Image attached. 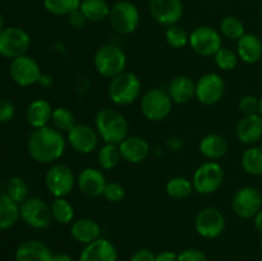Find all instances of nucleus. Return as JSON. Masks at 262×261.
Here are the masks:
<instances>
[{
    "label": "nucleus",
    "instance_id": "nucleus-50",
    "mask_svg": "<svg viewBox=\"0 0 262 261\" xmlns=\"http://www.w3.org/2000/svg\"><path fill=\"white\" fill-rule=\"evenodd\" d=\"M4 30V18H3L2 13H0V32Z\"/></svg>",
    "mask_w": 262,
    "mask_h": 261
},
{
    "label": "nucleus",
    "instance_id": "nucleus-42",
    "mask_svg": "<svg viewBox=\"0 0 262 261\" xmlns=\"http://www.w3.org/2000/svg\"><path fill=\"white\" fill-rule=\"evenodd\" d=\"M15 106L10 100L0 97V123H8L14 118Z\"/></svg>",
    "mask_w": 262,
    "mask_h": 261
},
{
    "label": "nucleus",
    "instance_id": "nucleus-2",
    "mask_svg": "<svg viewBox=\"0 0 262 261\" xmlns=\"http://www.w3.org/2000/svg\"><path fill=\"white\" fill-rule=\"evenodd\" d=\"M95 129L104 143L119 145L128 137L129 124L120 112L110 107L99 110L95 117Z\"/></svg>",
    "mask_w": 262,
    "mask_h": 261
},
{
    "label": "nucleus",
    "instance_id": "nucleus-21",
    "mask_svg": "<svg viewBox=\"0 0 262 261\" xmlns=\"http://www.w3.org/2000/svg\"><path fill=\"white\" fill-rule=\"evenodd\" d=\"M15 261H53L54 253L41 241H25L15 251Z\"/></svg>",
    "mask_w": 262,
    "mask_h": 261
},
{
    "label": "nucleus",
    "instance_id": "nucleus-48",
    "mask_svg": "<svg viewBox=\"0 0 262 261\" xmlns=\"http://www.w3.org/2000/svg\"><path fill=\"white\" fill-rule=\"evenodd\" d=\"M53 261H73L72 260L71 256L66 252H60V253H54Z\"/></svg>",
    "mask_w": 262,
    "mask_h": 261
},
{
    "label": "nucleus",
    "instance_id": "nucleus-27",
    "mask_svg": "<svg viewBox=\"0 0 262 261\" xmlns=\"http://www.w3.org/2000/svg\"><path fill=\"white\" fill-rule=\"evenodd\" d=\"M228 148H229L228 140L219 133H209L205 137H202L199 145L201 155L210 159V160L222 159L223 156L227 155Z\"/></svg>",
    "mask_w": 262,
    "mask_h": 261
},
{
    "label": "nucleus",
    "instance_id": "nucleus-19",
    "mask_svg": "<svg viewBox=\"0 0 262 261\" xmlns=\"http://www.w3.org/2000/svg\"><path fill=\"white\" fill-rule=\"evenodd\" d=\"M118 251L112 241L97 238L94 242L84 245L79 255V261H117Z\"/></svg>",
    "mask_w": 262,
    "mask_h": 261
},
{
    "label": "nucleus",
    "instance_id": "nucleus-34",
    "mask_svg": "<svg viewBox=\"0 0 262 261\" xmlns=\"http://www.w3.org/2000/svg\"><path fill=\"white\" fill-rule=\"evenodd\" d=\"M51 123L54 124V128L58 129L61 133H68L74 125L77 124L76 117L69 110L68 107L59 106L53 110V115H51Z\"/></svg>",
    "mask_w": 262,
    "mask_h": 261
},
{
    "label": "nucleus",
    "instance_id": "nucleus-43",
    "mask_svg": "<svg viewBox=\"0 0 262 261\" xmlns=\"http://www.w3.org/2000/svg\"><path fill=\"white\" fill-rule=\"evenodd\" d=\"M178 261H209L206 253L197 248H187L178 253Z\"/></svg>",
    "mask_w": 262,
    "mask_h": 261
},
{
    "label": "nucleus",
    "instance_id": "nucleus-8",
    "mask_svg": "<svg viewBox=\"0 0 262 261\" xmlns=\"http://www.w3.org/2000/svg\"><path fill=\"white\" fill-rule=\"evenodd\" d=\"M224 178L222 165L215 161H207L196 169L192 178V184L197 193L211 194L223 186Z\"/></svg>",
    "mask_w": 262,
    "mask_h": 261
},
{
    "label": "nucleus",
    "instance_id": "nucleus-46",
    "mask_svg": "<svg viewBox=\"0 0 262 261\" xmlns=\"http://www.w3.org/2000/svg\"><path fill=\"white\" fill-rule=\"evenodd\" d=\"M155 261H178V255L173 251H163L156 255Z\"/></svg>",
    "mask_w": 262,
    "mask_h": 261
},
{
    "label": "nucleus",
    "instance_id": "nucleus-45",
    "mask_svg": "<svg viewBox=\"0 0 262 261\" xmlns=\"http://www.w3.org/2000/svg\"><path fill=\"white\" fill-rule=\"evenodd\" d=\"M156 255L148 248H140L130 256L129 261H155Z\"/></svg>",
    "mask_w": 262,
    "mask_h": 261
},
{
    "label": "nucleus",
    "instance_id": "nucleus-32",
    "mask_svg": "<svg viewBox=\"0 0 262 261\" xmlns=\"http://www.w3.org/2000/svg\"><path fill=\"white\" fill-rule=\"evenodd\" d=\"M122 160L119 146L113 145V143H104L101 148L97 153V161H99L100 168L104 170H112Z\"/></svg>",
    "mask_w": 262,
    "mask_h": 261
},
{
    "label": "nucleus",
    "instance_id": "nucleus-37",
    "mask_svg": "<svg viewBox=\"0 0 262 261\" xmlns=\"http://www.w3.org/2000/svg\"><path fill=\"white\" fill-rule=\"evenodd\" d=\"M82 0H43V8L53 15H67L79 9Z\"/></svg>",
    "mask_w": 262,
    "mask_h": 261
},
{
    "label": "nucleus",
    "instance_id": "nucleus-16",
    "mask_svg": "<svg viewBox=\"0 0 262 261\" xmlns=\"http://www.w3.org/2000/svg\"><path fill=\"white\" fill-rule=\"evenodd\" d=\"M148 8L154 19L165 27L178 25L184 14L182 0H150Z\"/></svg>",
    "mask_w": 262,
    "mask_h": 261
},
{
    "label": "nucleus",
    "instance_id": "nucleus-41",
    "mask_svg": "<svg viewBox=\"0 0 262 261\" xmlns=\"http://www.w3.org/2000/svg\"><path fill=\"white\" fill-rule=\"evenodd\" d=\"M238 107H239V110L245 115L258 114V110H260V99H257L253 95H246V96H243L239 100Z\"/></svg>",
    "mask_w": 262,
    "mask_h": 261
},
{
    "label": "nucleus",
    "instance_id": "nucleus-24",
    "mask_svg": "<svg viewBox=\"0 0 262 261\" xmlns=\"http://www.w3.org/2000/svg\"><path fill=\"white\" fill-rule=\"evenodd\" d=\"M71 235L74 241L82 245H89L101 237V227L99 223L90 217H81L71 225Z\"/></svg>",
    "mask_w": 262,
    "mask_h": 261
},
{
    "label": "nucleus",
    "instance_id": "nucleus-40",
    "mask_svg": "<svg viewBox=\"0 0 262 261\" xmlns=\"http://www.w3.org/2000/svg\"><path fill=\"white\" fill-rule=\"evenodd\" d=\"M104 199L112 204L120 202L125 197V189L119 182H107L104 189Z\"/></svg>",
    "mask_w": 262,
    "mask_h": 261
},
{
    "label": "nucleus",
    "instance_id": "nucleus-12",
    "mask_svg": "<svg viewBox=\"0 0 262 261\" xmlns=\"http://www.w3.org/2000/svg\"><path fill=\"white\" fill-rule=\"evenodd\" d=\"M189 46L201 56H214L223 48L222 33L210 26H199L189 33Z\"/></svg>",
    "mask_w": 262,
    "mask_h": 261
},
{
    "label": "nucleus",
    "instance_id": "nucleus-20",
    "mask_svg": "<svg viewBox=\"0 0 262 261\" xmlns=\"http://www.w3.org/2000/svg\"><path fill=\"white\" fill-rule=\"evenodd\" d=\"M118 146L123 160L130 164L142 163L150 154V145L140 136H128Z\"/></svg>",
    "mask_w": 262,
    "mask_h": 261
},
{
    "label": "nucleus",
    "instance_id": "nucleus-23",
    "mask_svg": "<svg viewBox=\"0 0 262 261\" xmlns=\"http://www.w3.org/2000/svg\"><path fill=\"white\" fill-rule=\"evenodd\" d=\"M237 138L242 143L252 145L262 137V117L260 114L245 115L237 125Z\"/></svg>",
    "mask_w": 262,
    "mask_h": 261
},
{
    "label": "nucleus",
    "instance_id": "nucleus-51",
    "mask_svg": "<svg viewBox=\"0 0 262 261\" xmlns=\"http://www.w3.org/2000/svg\"><path fill=\"white\" fill-rule=\"evenodd\" d=\"M258 114H260L261 117H262V96H261V99H260V110H258Z\"/></svg>",
    "mask_w": 262,
    "mask_h": 261
},
{
    "label": "nucleus",
    "instance_id": "nucleus-28",
    "mask_svg": "<svg viewBox=\"0 0 262 261\" xmlns=\"http://www.w3.org/2000/svg\"><path fill=\"white\" fill-rule=\"evenodd\" d=\"M110 7L106 0H82L79 10L89 22H102L110 14Z\"/></svg>",
    "mask_w": 262,
    "mask_h": 261
},
{
    "label": "nucleus",
    "instance_id": "nucleus-14",
    "mask_svg": "<svg viewBox=\"0 0 262 261\" xmlns=\"http://www.w3.org/2000/svg\"><path fill=\"white\" fill-rule=\"evenodd\" d=\"M225 82L217 73H205L196 81V99L204 105H215L225 95Z\"/></svg>",
    "mask_w": 262,
    "mask_h": 261
},
{
    "label": "nucleus",
    "instance_id": "nucleus-6",
    "mask_svg": "<svg viewBox=\"0 0 262 261\" xmlns=\"http://www.w3.org/2000/svg\"><path fill=\"white\" fill-rule=\"evenodd\" d=\"M109 23L119 35H130L140 26V12L133 3L128 0L117 2L110 9Z\"/></svg>",
    "mask_w": 262,
    "mask_h": 261
},
{
    "label": "nucleus",
    "instance_id": "nucleus-44",
    "mask_svg": "<svg viewBox=\"0 0 262 261\" xmlns=\"http://www.w3.org/2000/svg\"><path fill=\"white\" fill-rule=\"evenodd\" d=\"M87 22H89V20L86 19L83 13L79 9L74 10V12H72L71 14L68 15V23L74 28V30H82V28L86 27Z\"/></svg>",
    "mask_w": 262,
    "mask_h": 261
},
{
    "label": "nucleus",
    "instance_id": "nucleus-3",
    "mask_svg": "<svg viewBox=\"0 0 262 261\" xmlns=\"http://www.w3.org/2000/svg\"><path fill=\"white\" fill-rule=\"evenodd\" d=\"M142 92V82L137 74L124 71L110 81L107 94L115 105L127 106L133 104Z\"/></svg>",
    "mask_w": 262,
    "mask_h": 261
},
{
    "label": "nucleus",
    "instance_id": "nucleus-13",
    "mask_svg": "<svg viewBox=\"0 0 262 261\" xmlns=\"http://www.w3.org/2000/svg\"><path fill=\"white\" fill-rule=\"evenodd\" d=\"M9 74L13 82L17 83L18 86L28 87L37 83L42 72H41L40 64L36 61V59H33L32 56L22 55L12 59Z\"/></svg>",
    "mask_w": 262,
    "mask_h": 261
},
{
    "label": "nucleus",
    "instance_id": "nucleus-52",
    "mask_svg": "<svg viewBox=\"0 0 262 261\" xmlns=\"http://www.w3.org/2000/svg\"><path fill=\"white\" fill-rule=\"evenodd\" d=\"M261 250H262V240H261Z\"/></svg>",
    "mask_w": 262,
    "mask_h": 261
},
{
    "label": "nucleus",
    "instance_id": "nucleus-31",
    "mask_svg": "<svg viewBox=\"0 0 262 261\" xmlns=\"http://www.w3.org/2000/svg\"><path fill=\"white\" fill-rule=\"evenodd\" d=\"M51 216L59 224H69L73 223L74 209L71 202L66 200V197H58L54 199L50 205Z\"/></svg>",
    "mask_w": 262,
    "mask_h": 261
},
{
    "label": "nucleus",
    "instance_id": "nucleus-17",
    "mask_svg": "<svg viewBox=\"0 0 262 261\" xmlns=\"http://www.w3.org/2000/svg\"><path fill=\"white\" fill-rule=\"evenodd\" d=\"M99 135L96 129L91 125L84 124V123H77L68 133H67V140L69 145L76 153L91 154L92 151L96 150L99 145Z\"/></svg>",
    "mask_w": 262,
    "mask_h": 261
},
{
    "label": "nucleus",
    "instance_id": "nucleus-49",
    "mask_svg": "<svg viewBox=\"0 0 262 261\" xmlns=\"http://www.w3.org/2000/svg\"><path fill=\"white\" fill-rule=\"evenodd\" d=\"M253 217H255V228L262 233V209Z\"/></svg>",
    "mask_w": 262,
    "mask_h": 261
},
{
    "label": "nucleus",
    "instance_id": "nucleus-35",
    "mask_svg": "<svg viewBox=\"0 0 262 261\" xmlns=\"http://www.w3.org/2000/svg\"><path fill=\"white\" fill-rule=\"evenodd\" d=\"M220 33L229 40L238 41L246 33V28L239 18L234 15H227L220 22Z\"/></svg>",
    "mask_w": 262,
    "mask_h": 261
},
{
    "label": "nucleus",
    "instance_id": "nucleus-30",
    "mask_svg": "<svg viewBox=\"0 0 262 261\" xmlns=\"http://www.w3.org/2000/svg\"><path fill=\"white\" fill-rule=\"evenodd\" d=\"M166 193L174 200H184L192 194L194 191L192 181L184 177H173L166 182Z\"/></svg>",
    "mask_w": 262,
    "mask_h": 261
},
{
    "label": "nucleus",
    "instance_id": "nucleus-11",
    "mask_svg": "<svg viewBox=\"0 0 262 261\" xmlns=\"http://www.w3.org/2000/svg\"><path fill=\"white\" fill-rule=\"evenodd\" d=\"M31 46V37L23 28L7 27L0 32V55L15 59L26 55Z\"/></svg>",
    "mask_w": 262,
    "mask_h": 261
},
{
    "label": "nucleus",
    "instance_id": "nucleus-26",
    "mask_svg": "<svg viewBox=\"0 0 262 261\" xmlns=\"http://www.w3.org/2000/svg\"><path fill=\"white\" fill-rule=\"evenodd\" d=\"M53 106L50 102L45 99H36L28 105L27 113V122L33 129L46 127L49 122H51V115H53Z\"/></svg>",
    "mask_w": 262,
    "mask_h": 261
},
{
    "label": "nucleus",
    "instance_id": "nucleus-22",
    "mask_svg": "<svg viewBox=\"0 0 262 261\" xmlns=\"http://www.w3.org/2000/svg\"><path fill=\"white\" fill-rule=\"evenodd\" d=\"M168 94L174 104L183 105L196 97V82L188 76H177L169 82Z\"/></svg>",
    "mask_w": 262,
    "mask_h": 261
},
{
    "label": "nucleus",
    "instance_id": "nucleus-36",
    "mask_svg": "<svg viewBox=\"0 0 262 261\" xmlns=\"http://www.w3.org/2000/svg\"><path fill=\"white\" fill-rule=\"evenodd\" d=\"M5 194L18 205L28 199V186L26 181L20 177H12L5 184Z\"/></svg>",
    "mask_w": 262,
    "mask_h": 261
},
{
    "label": "nucleus",
    "instance_id": "nucleus-4",
    "mask_svg": "<svg viewBox=\"0 0 262 261\" xmlns=\"http://www.w3.org/2000/svg\"><path fill=\"white\" fill-rule=\"evenodd\" d=\"M94 66L100 76L112 79L125 71L127 55L120 46L115 44H105L95 53Z\"/></svg>",
    "mask_w": 262,
    "mask_h": 261
},
{
    "label": "nucleus",
    "instance_id": "nucleus-47",
    "mask_svg": "<svg viewBox=\"0 0 262 261\" xmlns=\"http://www.w3.org/2000/svg\"><path fill=\"white\" fill-rule=\"evenodd\" d=\"M37 83L42 87H50L51 84H53V79H51V77L48 76V74H41Z\"/></svg>",
    "mask_w": 262,
    "mask_h": 261
},
{
    "label": "nucleus",
    "instance_id": "nucleus-18",
    "mask_svg": "<svg viewBox=\"0 0 262 261\" xmlns=\"http://www.w3.org/2000/svg\"><path fill=\"white\" fill-rule=\"evenodd\" d=\"M106 178L105 174L100 169L84 168L77 177V186L81 189L84 196L100 197L104 194V189L106 187Z\"/></svg>",
    "mask_w": 262,
    "mask_h": 261
},
{
    "label": "nucleus",
    "instance_id": "nucleus-33",
    "mask_svg": "<svg viewBox=\"0 0 262 261\" xmlns=\"http://www.w3.org/2000/svg\"><path fill=\"white\" fill-rule=\"evenodd\" d=\"M242 168L251 176H262V147L253 146L243 153Z\"/></svg>",
    "mask_w": 262,
    "mask_h": 261
},
{
    "label": "nucleus",
    "instance_id": "nucleus-38",
    "mask_svg": "<svg viewBox=\"0 0 262 261\" xmlns=\"http://www.w3.org/2000/svg\"><path fill=\"white\" fill-rule=\"evenodd\" d=\"M165 40L173 49H182L189 44V33L182 26L173 25L166 27Z\"/></svg>",
    "mask_w": 262,
    "mask_h": 261
},
{
    "label": "nucleus",
    "instance_id": "nucleus-7",
    "mask_svg": "<svg viewBox=\"0 0 262 261\" xmlns=\"http://www.w3.org/2000/svg\"><path fill=\"white\" fill-rule=\"evenodd\" d=\"M19 219L33 229H46L53 222L50 205L41 197H28L19 205Z\"/></svg>",
    "mask_w": 262,
    "mask_h": 261
},
{
    "label": "nucleus",
    "instance_id": "nucleus-9",
    "mask_svg": "<svg viewBox=\"0 0 262 261\" xmlns=\"http://www.w3.org/2000/svg\"><path fill=\"white\" fill-rule=\"evenodd\" d=\"M76 183L73 171L66 164H53L45 174L46 189L54 199L68 196Z\"/></svg>",
    "mask_w": 262,
    "mask_h": 261
},
{
    "label": "nucleus",
    "instance_id": "nucleus-10",
    "mask_svg": "<svg viewBox=\"0 0 262 261\" xmlns=\"http://www.w3.org/2000/svg\"><path fill=\"white\" fill-rule=\"evenodd\" d=\"M227 220L224 214L215 207L207 206L200 210L194 217V229L206 240H214L224 233Z\"/></svg>",
    "mask_w": 262,
    "mask_h": 261
},
{
    "label": "nucleus",
    "instance_id": "nucleus-25",
    "mask_svg": "<svg viewBox=\"0 0 262 261\" xmlns=\"http://www.w3.org/2000/svg\"><path fill=\"white\" fill-rule=\"evenodd\" d=\"M237 55L247 64L257 63L262 56V41L253 33H245L237 41Z\"/></svg>",
    "mask_w": 262,
    "mask_h": 261
},
{
    "label": "nucleus",
    "instance_id": "nucleus-39",
    "mask_svg": "<svg viewBox=\"0 0 262 261\" xmlns=\"http://www.w3.org/2000/svg\"><path fill=\"white\" fill-rule=\"evenodd\" d=\"M238 59L239 58L237 55V51L229 48H224V46L214 55V61L217 68L225 72L233 71L237 67Z\"/></svg>",
    "mask_w": 262,
    "mask_h": 261
},
{
    "label": "nucleus",
    "instance_id": "nucleus-29",
    "mask_svg": "<svg viewBox=\"0 0 262 261\" xmlns=\"http://www.w3.org/2000/svg\"><path fill=\"white\" fill-rule=\"evenodd\" d=\"M19 219V205L5 193L0 194V230L12 228Z\"/></svg>",
    "mask_w": 262,
    "mask_h": 261
},
{
    "label": "nucleus",
    "instance_id": "nucleus-1",
    "mask_svg": "<svg viewBox=\"0 0 262 261\" xmlns=\"http://www.w3.org/2000/svg\"><path fill=\"white\" fill-rule=\"evenodd\" d=\"M67 141L63 133L54 127L37 128L31 132L27 150L31 158L40 164H53L64 155Z\"/></svg>",
    "mask_w": 262,
    "mask_h": 261
},
{
    "label": "nucleus",
    "instance_id": "nucleus-5",
    "mask_svg": "<svg viewBox=\"0 0 262 261\" xmlns=\"http://www.w3.org/2000/svg\"><path fill=\"white\" fill-rule=\"evenodd\" d=\"M173 104L168 91L155 87L143 94L141 99V113L147 120L161 122L170 114Z\"/></svg>",
    "mask_w": 262,
    "mask_h": 261
},
{
    "label": "nucleus",
    "instance_id": "nucleus-15",
    "mask_svg": "<svg viewBox=\"0 0 262 261\" xmlns=\"http://www.w3.org/2000/svg\"><path fill=\"white\" fill-rule=\"evenodd\" d=\"M233 211L243 219L253 217L262 209V196L253 187H242L234 193L232 200Z\"/></svg>",
    "mask_w": 262,
    "mask_h": 261
}]
</instances>
